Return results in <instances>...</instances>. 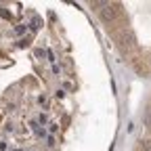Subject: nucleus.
<instances>
[{"label": "nucleus", "instance_id": "nucleus-6", "mask_svg": "<svg viewBox=\"0 0 151 151\" xmlns=\"http://www.w3.org/2000/svg\"><path fill=\"white\" fill-rule=\"evenodd\" d=\"M38 103H40V105H46V97H44V94H40V97H38Z\"/></svg>", "mask_w": 151, "mask_h": 151}, {"label": "nucleus", "instance_id": "nucleus-7", "mask_svg": "<svg viewBox=\"0 0 151 151\" xmlns=\"http://www.w3.org/2000/svg\"><path fill=\"white\" fill-rule=\"evenodd\" d=\"M48 128H50V132H55L57 128H59V124H55V122H50V124H48Z\"/></svg>", "mask_w": 151, "mask_h": 151}, {"label": "nucleus", "instance_id": "nucleus-3", "mask_svg": "<svg viewBox=\"0 0 151 151\" xmlns=\"http://www.w3.org/2000/svg\"><path fill=\"white\" fill-rule=\"evenodd\" d=\"M40 25H42V19H40V17H34V19H32V29H38Z\"/></svg>", "mask_w": 151, "mask_h": 151}, {"label": "nucleus", "instance_id": "nucleus-4", "mask_svg": "<svg viewBox=\"0 0 151 151\" xmlns=\"http://www.w3.org/2000/svg\"><path fill=\"white\" fill-rule=\"evenodd\" d=\"M143 120H145V124H147V128L151 130V109H149V111L145 113V118H143Z\"/></svg>", "mask_w": 151, "mask_h": 151}, {"label": "nucleus", "instance_id": "nucleus-2", "mask_svg": "<svg viewBox=\"0 0 151 151\" xmlns=\"http://www.w3.org/2000/svg\"><path fill=\"white\" fill-rule=\"evenodd\" d=\"M141 149L143 151H151V139H143L141 141Z\"/></svg>", "mask_w": 151, "mask_h": 151}, {"label": "nucleus", "instance_id": "nucleus-8", "mask_svg": "<svg viewBox=\"0 0 151 151\" xmlns=\"http://www.w3.org/2000/svg\"><path fill=\"white\" fill-rule=\"evenodd\" d=\"M25 29H27V27H23V25H19V27H17V29H15V32H17V34H23V32H25Z\"/></svg>", "mask_w": 151, "mask_h": 151}, {"label": "nucleus", "instance_id": "nucleus-1", "mask_svg": "<svg viewBox=\"0 0 151 151\" xmlns=\"http://www.w3.org/2000/svg\"><path fill=\"white\" fill-rule=\"evenodd\" d=\"M99 15H101V21H103V23L113 25V23L120 19V15H122V4H118V2H107V6H105Z\"/></svg>", "mask_w": 151, "mask_h": 151}, {"label": "nucleus", "instance_id": "nucleus-5", "mask_svg": "<svg viewBox=\"0 0 151 151\" xmlns=\"http://www.w3.org/2000/svg\"><path fill=\"white\" fill-rule=\"evenodd\" d=\"M38 122H40V124H46V122H48V116H44V113H40V118H38Z\"/></svg>", "mask_w": 151, "mask_h": 151}]
</instances>
